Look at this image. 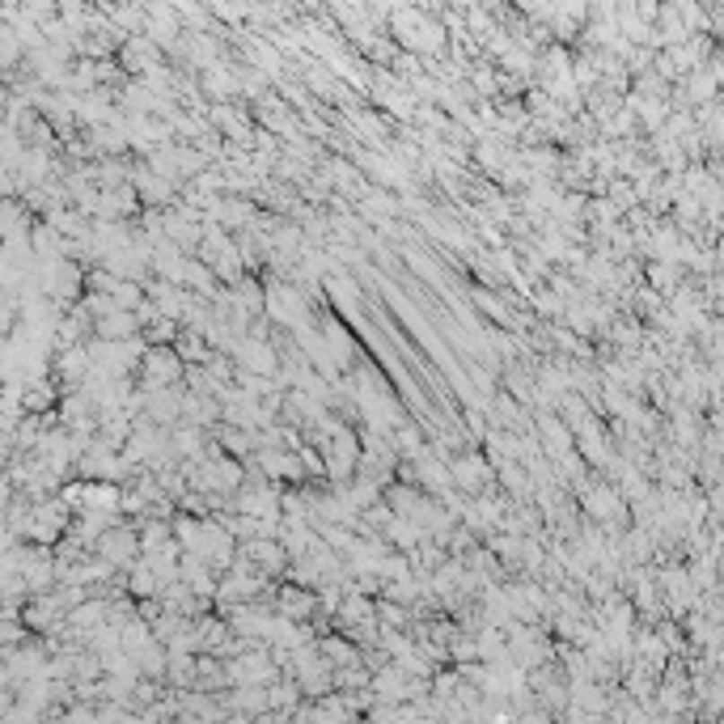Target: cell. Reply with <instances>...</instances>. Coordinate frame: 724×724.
<instances>
[{
  "label": "cell",
  "mask_w": 724,
  "mask_h": 724,
  "mask_svg": "<svg viewBox=\"0 0 724 724\" xmlns=\"http://www.w3.org/2000/svg\"><path fill=\"white\" fill-rule=\"evenodd\" d=\"M149 364H153V381H157V386H161V381H170L174 373H179V361L170 356L166 347H157V352L149 356Z\"/></svg>",
  "instance_id": "2"
},
{
  "label": "cell",
  "mask_w": 724,
  "mask_h": 724,
  "mask_svg": "<svg viewBox=\"0 0 724 724\" xmlns=\"http://www.w3.org/2000/svg\"><path fill=\"white\" fill-rule=\"evenodd\" d=\"M233 356H238L246 369H255V373H272V364H275L272 356H267V347H263V344H241Z\"/></svg>",
  "instance_id": "1"
}]
</instances>
